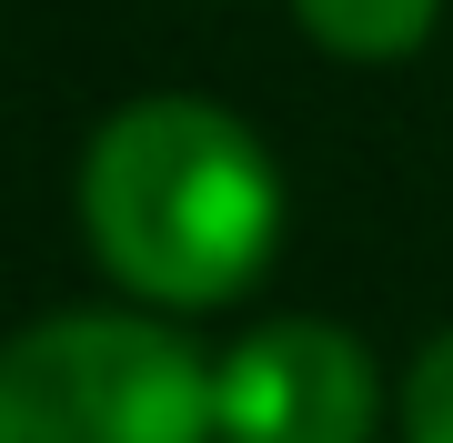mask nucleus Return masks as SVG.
Wrapping results in <instances>:
<instances>
[{"label": "nucleus", "mask_w": 453, "mask_h": 443, "mask_svg": "<svg viewBox=\"0 0 453 443\" xmlns=\"http://www.w3.org/2000/svg\"><path fill=\"white\" fill-rule=\"evenodd\" d=\"M91 252L151 302H222L262 272L282 232V181L222 101L142 91L81 151Z\"/></svg>", "instance_id": "1"}, {"label": "nucleus", "mask_w": 453, "mask_h": 443, "mask_svg": "<svg viewBox=\"0 0 453 443\" xmlns=\"http://www.w3.org/2000/svg\"><path fill=\"white\" fill-rule=\"evenodd\" d=\"M211 363L151 312H41L0 343V443H211Z\"/></svg>", "instance_id": "2"}, {"label": "nucleus", "mask_w": 453, "mask_h": 443, "mask_svg": "<svg viewBox=\"0 0 453 443\" xmlns=\"http://www.w3.org/2000/svg\"><path fill=\"white\" fill-rule=\"evenodd\" d=\"M372 353L342 323L282 312L252 323L211 373V424L222 443H363L372 433Z\"/></svg>", "instance_id": "3"}, {"label": "nucleus", "mask_w": 453, "mask_h": 443, "mask_svg": "<svg viewBox=\"0 0 453 443\" xmlns=\"http://www.w3.org/2000/svg\"><path fill=\"white\" fill-rule=\"evenodd\" d=\"M292 11H303V31L323 50H342V61H403V50H423L443 0H292Z\"/></svg>", "instance_id": "4"}, {"label": "nucleus", "mask_w": 453, "mask_h": 443, "mask_svg": "<svg viewBox=\"0 0 453 443\" xmlns=\"http://www.w3.org/2000/svg\"><path fill=\"white\" fill-rule=\"evenodd\" d=\"M403 443H453V323L413 353V373H403Z\"/></svg>", "instance_id": "5"}]
</instances>
